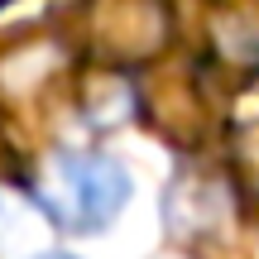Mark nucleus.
I'll return each mask as SVG.
<instances>
[{"label":"nucleus","mask_w":259,"mask_h":259,"mask_svg":"<svg viewBox=\"0 0 259 259\" xmlns=\"http://www.w3.org/2000/svg\"><path fill=\"white\" fill-rule=\"evenodd\" d=\"M34 202L67 231H101L130 202V173L111 154H53L34 178Z\"/></svg>","instance_id":"1"},{"label":"nucleus","mask_w":259,"mask_h":259,"mask_svg":"<svg viewBox=\"0 0 259 259\" xmlns=\"http://www.w3.org/2000/svg\"><path fill=\"white\" fill-rule=\"evenodd\" d=\"M38 259H72V254H38Z\"/></svg>","instance_id":"2"}]
</instances>
